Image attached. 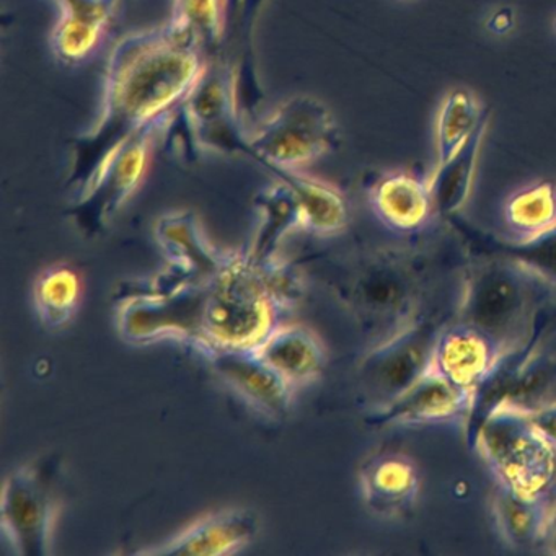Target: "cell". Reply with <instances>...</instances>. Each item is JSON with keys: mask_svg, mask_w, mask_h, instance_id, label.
<instances>
[{"mask_svg": "<svg viewBox=\"0 0 556 556\" xmlns=\"http://www.w3.org/2000/svg\"><path fill=\"white\" fill-rule=\"evenodd\" d=\"M273 258L256 262L249 252L226 253L223 268L207 281L200 351L250 350L278 327L286 308L273 278Z\"/></svg>", "mask_w": 556, "mask_h": 556, "instance_id": "2", "label": "cell"}, {"mask_svg": "<svg viewBox=\"0 0 556 556\" xmlns=\"http://www.w3.org/2000/svg\"><path fill=\"white\" fill-rule=\"evenodd\" d=\"M509 351L480 328L458 320L438 331L428 372L477 393Z\"/></svg>", "mask_w": 556, "mask_h": 556, "instance_id": "12", "label": "cell"}, {"mask_svg": "<svg viewBox=\"0 0 556 556\" xmlns=\"http://www.w3.org/2000/svg\"><path fill=\"white\" fill-rule=\"evenodd\" d=\"M331 288L351 317L379 343L418 318L422 273L408 252L369 250L344 262Z\"/></svg>", "mask_w": 556, "mask_h": 556, "instance_id": "3", "label": "cell"}, {"mask_svg": "<svg viewBox=\"0 0 556 556\" xmlns=\"http://www.w3.org/2000/svg\"><path fill=\"white\" fill-rule=\"evenodd\" d=\"M255 351L294 389L314 382L327 361L320 338L302 325H278Z\"/></svg>", "mask_w": 556, "mask_h": 556, "instance_id": "21", "label": "cell"}, {"mask_svg": "<svg viewBox=\"0 0 556 556\" xmlns=\"http://www.w3.org/2000/svg\"><path fill=\"white\" fill-rule=\"evenodd\" d=\"M276 180L288 185L302 210V229L315 236H337L350 220V206L338 188L318 178L308 177L295 168L265 167Z\"/></svg>", "mask_w": 556, "mask_h": 556, "instance_id": "22", "label": "cell"}, {"mask_svg": "<svg viewBox=\"0 0 556 556\" xmlns=\"http://www.w3.org/2000/svg\"><path fill=\"white\" fill-rule=\"evenodd\" d=\"M483 113L477 97L468 90H454L445 97L435 119L438 164H444L467 142Z\"/></svg>", "mask_w": 556, "mask_h": 556, "instance_id": "28", "label": "cell"}, {"mask_svg": "<svg viewBox=\"0 0 556 556\" xmlns=\"http://www.w3.org/2000/svg\"><path fill=\"white\" fill-rule=\"evenodd\" d=\"M377 219L393 232H419L435 214L429 181L396 172L380 178L370 190Z\"/></svg>", "mask_w": 556, "mask_h": 556, "instance_id": "20", "label": "cell"}, {"mask_svg": "<svg viewBox=\"0 0 556 556\" xmlns=\"http://www.w3.org/2000/svg\"><path fill=\"white\" fill-rule=\"evenodd\" d=\"M475 396L471 390L454 386L448 380L426 372L415 386L387 405L380 406L366 419L369 425L438 426L470 421Z\"/></svg>", "mask_w": 556, "mask_h": 556, "instance_id": "13", "label": "cell"}, {"mask_svg": "<svg viewBox=\"0 0 556 556\" xmlns=\"http://www.w3.org/2000/svg\"><path fill=\"white\" fill-rule=\"evenodd\" d=\"M207 281L172 285L155 278L146 291L129 292L118 308L119 333L129 343L175 338L200 350Z\"/></svg>", "mask_w": 556, "mask_h": 556, "instance_id": "6", "label": "cell"}, {"mask_svg": "<svg viewBox=\"0 0 556 556\" xmlns=\"http://www.w3.org/2000/svg\"><path fill=\"white\" fill-rule=\"evenodd\" d=\"M509 245H522L556 229V185L536 181L514 191L503 207Z\"/></svg>", "mask_w": 556, "mask_h": 556, "instance_id": "24", "label": "cell"}, {"mask_svg": "<svg viewBox=\"0 0 556 556\" xmlns=\"http://www.w3.org/2000/svg\"><path fill=\"white\" fill-rule=\"evenodd\" d=\"M555 28H556V24H555Z\"/></svg>", "mask_w": 556, "mask_h": 556, "instance_id": "34", "label": "cell"}, {"mask_svg": "<svg viewBox=\"0 0 556 556\" xmlns=\"http://www.w3.org/2000/svg\"><path fill=\"white\" fill-rule=\"evenodd\" d=\"M545 545L548 546L549 552L556 555V501L553 506L552 520H549L548 535H546Z\"/></svg>", "mask_w": 556, "mask_h": 556, "instance_id": "33", "label": "cell"}, {"mask_svg": "<svg viewBox=\"0 0 556 556\" xmlns=\"http://www.w3.org/2000/svg\"><path fill=\"white\" fill-rule=\"evenodd\" d=\"M470 439L497 486L522 496H542L552 490L556 451L536 431L527 409L496 403L478 419Z\"/></svg>", "mask_w": 556, "mask_h": 556, "instance_id": "5", "label": "cell"}, {"mask_svg": "<svg viewBox=\"0 0 556 556\" xmlns=\"http://www.w3.org/2000/svg\"><path fill=\"white\" fill-rule=\"evenodd\" d=\"M506 256L535 281L556 286V229L522 245H507Z\"/></svg>", "mask_w": 556, "mask_h": 556, "instance_id": "30", "label": "cell"}, {"mask_svg": "<svg viewBox=\"0 0 556 556\" xmlns=\"http://www.w3.org/2000/svg\"><path fill=\"white\" fill-rule=\"evenodd\" d=\"M364 503L380 517H400L415 507L421 477L415 460L400 452L374 455L361 468Z\"/></svg>", "mask_w": 556, "mask_h": 556, "instance_id": "18", "label": "cell"}, {"mask_svg": "<svg viewBox=\"0 0 556 556\" xmlns=\"http://www.w3.org/2000/svg\"><path fill=\"white\" fill-rule=\"evenodd\" d=\"M555 501L548 494L522 496L497 486L493 514L497 530L507 545L529 549L545 543Z\"/></svg>", "mask_w": 556, "mask_h": 556, "instance_id": "23", "label": "cell"}, {"mask_svg": "<svg viewBox=\"0 0 556 556\" xmlns=\"http://www.w3.org/2000/svg\"><path fill=\"white\" fill-rule=\"evenodd\" d=\"M532 281L535 279L507 256L475 266L462 292L460 320L514 350L532 305Z\"/></svg>", "mask_w": 556, "mask_h": 556, "instance_id": "8", "label": "cell"}, {"mask_svg": "<svg viewBox=\"0 0 556 556\" xmlns=\"http://www.w3.org/2000/svg\"><path fill=\"white\" fill-rule=\"evenodd\" d=\"M210 58L174 25L126 35L109 58L102 112L74 138L67 188L86 191L105 159L135 132L168 118L187 99Z\"/></svg>", "mask_w": 556, "mask_h": 556, "instance_id": "1", "label": "cell"}, {"mask_svg": "<svg viewBox=\"0 0 556 556\" xmlns=\"http://www.w3.org/2000/svg\"><path fill=\"white\" fill-rule=\"evenodd\" d=\"M488 112L483 113L470 138L444 164H438L429 180L435 214L442 217L454 216L467 203L473 185L478 154L488 126Z\"/></svg>", "mask_w": 556, "mask_h": 556, "instance_id": "25", "label": "cell"}, {"mask_svg": "<svg viewBox=\"0 0 556 556\" xmlns=\"http://www.w3.org/2000/svg\"><path fill=\"white\" fill-rule=\"evenodd\" d=\"M58 477L60 462L48 455L18 468L5 480L0 517L2 529L18 555H50L60 510Z\"/></svg>", "mask_w": 556, "mask_h": 556, "instance_id": "9", "label": "cell"}, {"mask_svg": "<svg viewBox=\"0 0 556 556\" xmlns=\"http://www.w3.org/2000/svg\"><path fill=\"white\" fill-rule=\"evenodd\" d=\"M217 376L263 415L285 419L291 409L294 387L276 372L255 348L216 350L206 354Z\"/></svg>", "mask_w": 556, "mask_h": 556, "instance_id": "14", "label": "cell"}, {"mask_svg": "<svg viewBox=\"0 0 556 556\" xmlns=\"http://www.w3.org/2000/svg\"><path fill=\"white\" fill-rule=\"evenodd\" d=\"M434 321L416 318L399 333L374 344L363 357L357 376L376 408L399 399L429 369L432 344L438 331Z\"/></svg>", "mask_w": 556, "mask_h": 556, "instance_id": "11", "label": "cell"}, {"mask_svg": "<svg viewBox=\"0 0 556 556\" xmlns=\"http://www.w3.org/2000/svg\"><path fill=\"white\" fill-rule=\"evenodd\" d=\"M155 239L167 255L168 269L181 281H207L223 268L227 252L211 245L197 214H165L155 224Z\"/></svg>", "mask_w": 556, "mask_h": 556, "instance_id": "17", "label": "cell"}, {"mask_svg": "<svg viewBox=\"0 0 556 556\" xmlns=\"http://www.w3.org/2000/svg\"><path fill=\"white\" fill-rule=\"evenodd\" d=\"M513 28L514 12L507 8H503L500 9V11L494 12L490 17V21H488V30H490L491 34L500 35V37L509 34Z\"/></svg>", "mask_w": 556, "mask_h": 556, "instance_id": "32", "label": "cell"}, {"mask_svg": "<svg viewBox=\"0 0 556 556\" xmlns=\"http://www.w3.org/2000/svg\"><path fill=\"white\" fill-rule=\"evenodd\" d=\"M165 129L167 146L177 149L188 161H194L201 151L252 157L236 73L230 64L220 56L211 58L187 99L172 113Z\"/></svg>", "mask_w": 556, "mask_h": 556, "instance_id": "4", "label": "cell"}, {"mask_svg": "<svg viewBox=\"0 0 556 556\" xmlns=\"http://www.w3.org/2000/svg\"><path fill=\"white\" fill-rule=\"evenodd\" d=\"M266 0H226L224 35L216 56L230 64L237 79V93L243 118L255 119L265 92L256 63L255 30Z\"/></svg>", "mask_w": 556, "mask_h": 556, "instance_id": "15", "label": "cell"}, {"mask_svg": "<svg viewBox=\"0 0 556 556\" xmlns=\"http://www.w3.org/2000/svg\"><path fill=\"white\" fill-rule=\"evenodd\" d=\"M170 118V116H168ZM168 118L157 119L126 139L103 162L89 187L77 197L67 216L87 237L99 236L138 190L151 164L157 132Z\"/></svg>", "mask_w": 556, "mask_h": 556, "instance_id": "10", "label": "cell"}, {"mask_svg": "<svg viewBox=\"0 0 556 556\" xmlns=\"http://www.w3.org/2000/svg\"><path fill=\"white\" fill-rule=\"evenodd\" d=\"M252 159L263 167L299 168L340 146L337 122L325 103L299 96L282 103L255 135Z\"/></svg>", "mask_w": 556, "mask_h": 556, "instance_id": "7", "label": "cell"}, {"mask_svg": "<svg viewBox=\"0 0 556 556\" xmlns=\"http://www.w3.org/2000/svg\"><path fill=\"white\" fill-rule=\"evenodd\" d=\"M80 278L70 266L47 269L35 285V307L41 324L50 330L64 327L76 314L80 301Z\"/></svg>", "mask_w": 556, "mask_h": 556, "instance_id": "27", "label": "cell"}, {"mask_svg": "<svg viewBox=\"0 0 556 556\" xmlns=\"http://www.w3.org/2000/svg\"><path fill=\"white\" fill-rule=\"evenodd\" d=\"M258 532L260 519L253 510H220L198 520L175 539L141 553L154 556L232 555L250 545Z\"/></svg>", "mask_w": 556, "mask_h": 556, "instance_id": "16", "label": "cell"}, {"mask_svg": "<svg viewBox=\"0 0 556 556\" xmlns=\"http://www.w3.org/2000/svg\"><path fill=\"white\" fill-rule=\"evenodd\" d=\"M529 416L540 435L556 451V400L529 409Z\"/></svg>", "mask_w": 556, "mask_h": 556, "instance_id": "31", "label": "cell"}, {"mask_svg": "<svg viewBox=\"0 0 556 556\" xmlns=\"http://www.w3.org/2000/svg\"><path fill=\"white\" fill-rule=\"evenodd\" d=\"M226 0H172L170 24L197 41L206 56H216L224 35Z\"/></svg>", "mask_w": 556, "mask_h": 556, "instance_id": "29", "label": "cell"}, {"mask_svg": "<svg viewBox=\"0 0 556 556\" xmlns=\"http://www.w3.org/2000/svg\"><path fill=\"white\" fill-rule=\"evenodd\" d=\"M61 14L51 47L61 63L86 61L105 37L119 0H56Z\"/></svg>", "mask_w": 556, "mask_h": 556, "instance_id": "19", "label": "cell"}, {"mask_svg": "<svg viewBox=\"0 0 556 556\" xmlns=\"http://www.w3.org/2000/svg\"><path fill=\"white\" fill-rule=\"evenodd\" d=\"M255 207L262 219L249 253L256 262H266L278 255L282 239L291 230L302 229L304 220L294 191L279 180L256 194Z\"/></svg>", "mask_w": 556, "mask_h": 556, "instance_id": "26", "label": "cell"}]
</instances>
